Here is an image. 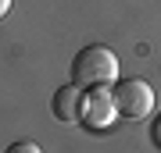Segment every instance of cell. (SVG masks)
<instances>
[{
  "label": "cell",
  "mask_w": 161,
  "mask_h": 153,
  "mask_svg": "<svg viewBox=\"0 0 161 153\" xmlns=\"http://www.w3.org/2000/svg\"><path fill=\"white\" fill-rule=\"evenodd\" d=\"M118 79V57L108 46H82L72 61V82L79 89H93V85H111Z\"/></svg>",
  "instance_id": "cell-1"
},
{
  "label": "cell",
  "mask_w": 161,
  "mask_h": 153,
  "mask_svg": "<svg viewBox=\"0 0 161 153\" xmlns=\"http://www.w3.org/2000/svg\"><path fill=\"white\" fill-rule=\"evenodd\" d=\"M111 96H115V107H118L122 118L140 121V118H147V114L154 110V89H150L143 79H122Z\"/></svg>",
  "instance_id": "cell-2"
},
{
  "label": "cell",
  "mask_w": 161,
  "mask_h": 153,
  "mask_svg": "<svg viewBox=\"0 0 161 153\" xmlns=\"http://www.w3.org/2000/svg\"><path fill=\"white\" fill-rule=\"evenodd\" d=\"M50 110H54V118H58L61 125H79L82 110H86V89H79L75 82L61 85V89L54 93V100H50Z\"/></svg>",
  "instance_id": "cell-3"
},
{
  "label": "cell",
  "mask_w": 161,
  "mask_h": 153,
  "mask_svg": "<svg viewBox=\"0 0 161 153\" xmlns=\"http://www.w3.org/2000/svg\"><path fill=\"white\" fill-rule=\"evenodd\" d=\"M115 96H111L108 85H93L86 93V110H82V121H86L90 128H111V121H115Z\"/></svg>",
  "instance_id": "cell-4"
},
{
  "label": "cell",
  "mask_w": 161,
  "mask_h": 153,
  "mask_svg": "<svg viewBox=\"0 0 161 153\" xmlns=\"http://www.w3.org/2000/svg\"><path fill=\"white\" fill-rule=\"evenodd\" d=\"M7 153H43L36 142H14V146H7Z\"/></svg>",
  "instance_id": "cell-5"
},
{
  "label": "cell",
  "mask_w": 161,
  "mask_h": 153,
  "mask_svg": "<svg viewBox=\"0 0 161 153\" xmlns=\"http://www.w3.org/2000/svg\"><path fill=\"white\" fill-rule=\"evenodd\" d=\"M150 139H154V146L161 150V118L154 121V128H150Z\"/></svg>",
  "instance_id": "cell-6"
},
{
  "label": "cell",
  "mask_w": 161,
  "mask_h": 153,
  "mask_svg": "<svg viewBox=\"0 0 161 153\" xmlns=\"http://www.w3.org/2000/svg\"><path fill=\"white\" fill-rule=\"evenodd\" d=\"M7 11H11V0H0V18H4Z\"/></svg>",
  "instance_id": "cell-7"
}]
</instances>
